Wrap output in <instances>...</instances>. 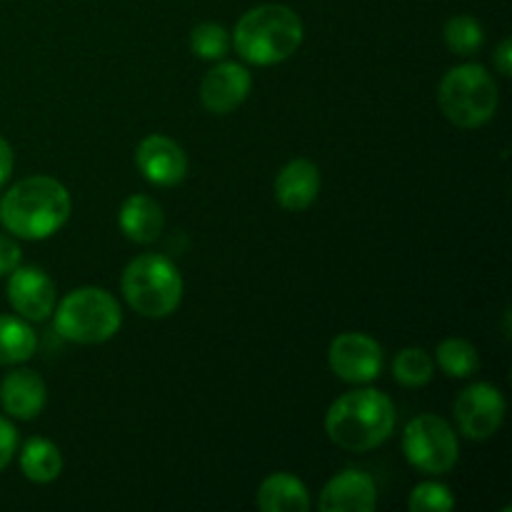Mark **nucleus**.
<instances>
[{
	"instance_id": "nucleus-4",
	"label": "nucleus",
	"mask_w": 512,
	"mask_h": 512,
	"mask_svg": "<svg viewBox=\"0 0 512 512\" xmlns=\"http://www.w3.org/2000/svg\"><path fill=\"white\" fill-rule=\"evenodd\" d=\"M120 290L135 313L160 320L178 310L183 300V275L165 255L145 253L125 265Z\"/></svg>"
},
{
	"instance_id": "nucleus-26",
	"label": "nucleus",
	"mask_w": 512,
	"mask_h": 512,
	"mask_svg": "<svg viewBox=\"0 0 512 512\" xmlns=\"http://www.w3.org/2000/svg\"><path fill=\"white\" fill-rule=\"evenodd\" d=\"M20 258H23V250H20L18 240L0 233V278L13 273L20 265Z\"/></svg>"
},
{
	"instance_id": "nucleus-11",
	"label": "nucleus",
	"mask_w": 512,
	"mask_h": 512,
	"mask_svg": "<svg viewBox=\"0 0 512 512\" xmlns=\"http://www.w3.org/2000/svg\"><path fill=\"white\" fill-rule=\"evenodd\" d=\"M135 165L148 183L173 188L188 175V155L168 135H148L135 148Z\"/></svg>"
},
{
	"instance_id": "nucleus-22",
	"label": "nucleus",
	"mask_w": 512,
	"mask_h": 512,
	"mask_svg": "<svg viewBox=\"0 0 512 512\" xmlns=\"http://www.w3.org/2000/svg\"><path fill=\"white\" fill-rule=\"evenodd\" d=\"M443 40L448 50L458 58H470L478 53L485 43V30L473 15H455L445 23Z\"/></svg>"
},
{
	"instance_id": "nucleus-9",
	"label": "nucleus",
	"mask_w": 512,
	"mask_h": 512,
	"mask_svg": "<svg viewBox=\"0 0 512 512\" xmlns=\"http://www.w3.org/2000/svg\"><path fill=\"white\" fill-rule=\"evenodd\" d=\"M503 393L490 383H473L455 398L453 413L458 430L470 440H488L505 420Z\"/></svg>"
},
{
	"instance_id": "nucleus-13",
	"label": "nucleus",
	"mask_w": 512,
	"mask_h": 512,
	"mask_svg": "<svg viewBox=\"0 0 512 512\" xmlns=\"http://www.w3.org/2000/svg\"><path fill=\"white\" fill-rule=\"evenodd\" d=\"M318 508L323 512H373L378 508L375 480L363 470H343L320 490Z\"/></svg>"
},
{
	"instance_id": "nucleus-16",
	"label": "nucleus",
	"mask_w": 512,
	"mask_h": 512,
	"mask_svg": "<svg viewBox=\"0 0 512 512\" xmlns=\"http://www.w3.org/2000/svg\"><path fill=\"white\" fill-rule=\"evenodd\" d=\"M118 225L128 240L138 245H148L160 238L165 228V213L158 200L148 195H130L118 213Z\"/></svg>"
},
{
	"instance_id": "nucleus-27",
	"label": "nucleus",
	"mask_w": 512,
	"mask_h": 512,
	"mask_svg": "<svg viewBox=\"0 0 512 512\" xmlns=\"http://www.w3.org/2000/svg\"><path fill=\"white\" fill-rule=\"evenodd\" d=\"M493 63L503 78H510V70H512V40L510 38L500 40V45L495 48V53H493Z\"/></svg>"
},
{
	"instance_id": "nucleus-14",
	"label": "nucleus",
	"mask_w": 512,
	"mask_h": 512,
	"mask_svg": "<svg viewBox=\"0 0 512 512\" xmlns=\"http://www.w3.org/2000/svg\"><path fill=\"white\" fill-rule=\"evenodd\" d=\"M48 403V388L38 373L28 368L10 370L0 383V405L15 420H33Z\"/></svg>"
},
{
	"instance_id": "nucleus-20",
	"label": "nucleus",
	"mask_w": 512,
	"mask_h": 512,
	"mask_svg": "<svg viewBox=\"0 0 512 512\" xmlns=\"http://www.w3.org/2000/svg\"><path fill=\"white\" fill-rule=\"evenodd\" d=\"M435 363L450 378H470L480 370V355L465 338H445L435 350Z\"/></svg>"
},
{
	"instance_id": "nucleus-18",
	"label": "nucleus",
	"mask_w": 512,
	"mask_h": 512,
	"mask_svg": "<svg viewBox=\"0 0 512 512\" xmlns=\"http://www.w3.org/2000/svg\"><path fill=\"white\" fill-rule=\"evenodd\" d=\"M20 470H23V475L30 483H53L63 473V455H60V448L48 438L25 440L23 450H20Z\"/></svg>"
},
{
	"instance_id": "nucleus-28",
	"label": "nucleus",
	"mask_w": 512,
	"mask_h": 512,
	"mask_svg": "<svg viewBox=\"0 0 512 512\" xmlns=\"http://www.w3.org/2000/svg\"><path fill=\"white\" fill-rule=\"evenodd\" d=\"M13 165H15L13 148H10L8 140L0 138V188H3V185L8 183L10 173H13Z\"/></svg>"
},
{
	"instance_id": "nucleus-12",
	"label": "nucleus",
	"mask_w": 512,
	"mask_h": 512,
	"mask_svg": "<svg viewBox=\"0 0 512 512\" xmlns=\"http://www.w3.org/2000/svg\"><path fill=\"white\" fill-rule=\"evenodd\" d=\"M253 88V75L245 65L223 60L205 73L200 83V103L208 113L228 115L245 103Z\"/></svg>"
},
{
	"instance_id": "nucleus-10",
	"label": "nucleus",
	"mask_w": 512,
	"mask_h": 512,
	"mask_svg": "<svg viewBox=\"0 0 512 512\" xmlns=\"http://www.w3.org/2000/svg\"><path fill=\"white\" fill-rule=\"evenodd\" d=\"M8 303L13 305L15 313L33 323H43L53 315L58 295H55V283L48 273L35 265H18L8 275Z\"/></svg>"
},
{
	"instance_id": "nucleus-17",
	"label": "nucleus",
	"mask_w": 512,
	"mask_h": 512,
	"mask_svg": "<svg viewBox=\"0 0 512 512\" xmlns=\"http://www.w3.org/2000/svg\"><path fill=\"white\" fill-rule=\"evenodd\" d=\"M258 508L263 512H308V488L298 475L273 473L260 483Z\"/></svg>"
},
{
	"instance_id": "nucleus-2",
	"label": "nucleus",
	"mask_w": 512,
	"mask_h": 512,
	"mask_svg": "<svg viewBox=\"0 0 512 512\" xmlns=\"http://www.w3.org/2000/svg\"><path fill=\"white\" fill-rule=\"evenodd\" d=\"M395 430V405L375 388H358L340 395L325 413V433L348 453L380 448Z\"/></svg>"
},
{
	"instance_id": "nucleus-15",
	"label": "nucleus",
	"mask_w": 512,
	"mask_h": 512,
	"mask_svg": "<svg viewBox=\"0 0 512 512\" xmlns=\"http://www.w3.org/2000/svg\"><path fill=\"white\" fill-rule=\"evenodd\" d=\"M275 200L280 208L290 210V213H300V210L310 208L318 200L320 193V170L313 160H290L288 165L280 168L275 175Z\"/></svg>"
},
{
	"instance_id": "nucleus-5",
	"label": "nucleus",
	"mask_w": 512,
	"mask_h": 512,
	"mask_svg": "<svg viewBox=\"0 0 512 512\" xmlns=\"http://www.w3.org/2000/svg\"><path fill=\"white\" fill-rule=\"evenodd\" d=\"M55 333L78 345H100L115 338L123 325V310L113 293L95 285L73 290L53 310Z\"/></svg>"
},
{
	"instance_id": "nucleus-24",
	"label": "nucleus",
	"mask_w": 512,
	"mask_h": 512,
	"mask_svg": "<svg viewBox=\"0 0 512 512\" xmlns=\"http://www.w3.org/2000/svg\"><path fill=\"white\" fill-rule=\"evenodd\" d=\"M408 508L413 512H448L455 508V498L448 485L428 480L415 485L408 498Z\"/></svg>"
},
{
	"instance_id": "nucleus-3",
	"label": "nucleus",
	"mask_w": 512,
	"mask_h": 512,
	"mask_svg": "<svg viewBox=\"0 0 512 512\" xmlns=\"http://www.w3.org/2000/svg\"><path fill=\"white\" fill-rule=\"evenodd\" d=\"M303 20L293 8L265 3L250 8L233 30L235 53L250 65H278L298 53L303 45Z\"/></svg>"
},
{
	"instance_id": "nucleus-23",
	"label": "nucleus",
	"mask_w": 512,
	"mask_h": 512,
	"mask_svg": "<svg viewBox=\"0 0 512 512\" xmlns=\"http://www.w3.org/2000/svg\"><path fill=\"white\" fill-rule=\"evenodd\" d=\"M190 50L203 60H223L230 50V33L220 23H200L190 33Z\"/></svg>"
},
{
	"instance_id": "nucleus-25",
	"label": "nucleus",
	"mask_w": 512,
	"mask_h": 512,
	"mask_svg": "<svg viewBox=\"0 0 512 512\" xmlns=\"http://www.w3.org/2000/svg\"><path fill=\"white\" fill-rule=\"evenodd\" d=\"M15 453H18V430L8 418L0 415V473L13 463Z\"/></svg>"
},
{
	"instance_id": "nucleus-6",
	"label": "nucleus",
	"mask_w": 512,
	"mask_h": 512,
	"mask_svg": "<svg viewBox=\"0 0 512 512\" xmlns=\"http://www.w3.org/2000/svg\"><path fill=\"white\" fill-rule=\"evenodd\" d=\"M438 105L458 128H483L498 110V85L483 65H455L440 80Z\"/></svg>"
},
{
	"instance_id": "nucleus-19",
	"label": "nucleus",
	"mask_w": 512,
	"mask_h": 512,
	"mask_svg": "<svg viewBox=\"0 0 512 512\" xmlns=\"http://www.w3.org/2000/svg\"><path fill=\"white\" fill-rule=\"evenodd\" d=\"M38 348L33 328L25 318L0 315V365H20L33 358Z\"/></svg>"
},
{
	"instance_id": "nucleus-8",
	"label": "nucleus",
	"mask_w": 512,
	"mask_h": 512,
	"mask_svg": "<svg viewBox=\"0 0 512 512\" xmlns=\"http://www.w3.org/2000/svg\"><path fill=\"white\" fill-rule=\"evenodd\" d=\"M385 355L378 340L365 333H340L330 343L328 365L343 383L368 385L383 373Z\"/></svg>"
},
{
	"instance_id": "nucleus-1",
	"label": "nucleus",
	"mask_w": 512,
	"mask_h": 512,
	"mask_svg": "<svg viewBox=\"0 0 512 512\" xmlns=\"http://www.w3.org/2000/svg\"><path fill=\"white\" fill-rule=\"evenodd\" d=\"M73 200L68 188L50 175H33L13 183L0 200V223L13 238L45 240L70 220Z\"/></svg>"
},
{
	"instance_id": "nucleus-7",
	"label": "nucleus",
	"mask_w": 512,
	"mask_h": 512,
	"mask_svg": "<svg viewBox=\"0 0 512 512\" xmlns=\"http://www.w3.org/2000/svg\"><path fill=\"white\" fill-rule=\"evenodd\" d=\"M405 460L425 475H445L458 465L460 443L448 420L438 415H418L405 425Z\"/></svg>"
},
{
	"instance_id": "nucleus-21",
	"label": "nucleus",
	"mask_w": 512,
	"mask_h": 512,
	"mask_svg": "<svg viewBox=\"0 0 512 512\" xmlns=\"http://www.w3.org/2000/svg\"><path fill=\"white\" fill-rule=\"evenodd\" d=\"M393 375L403 388H425L435 375L430 353L418 345H408L393 358Z\"/></svg>"
}]
</instances>
